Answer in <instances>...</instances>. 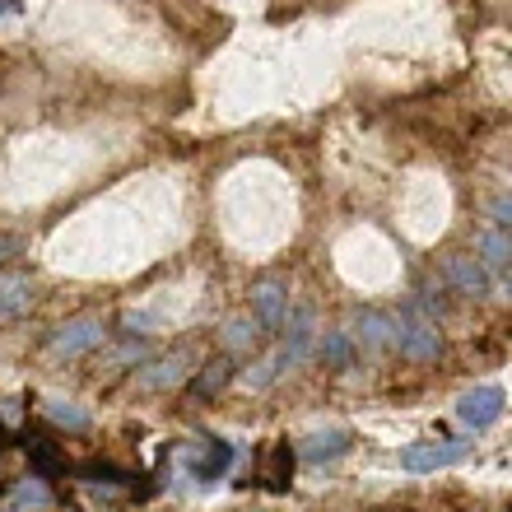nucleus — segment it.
Wrapping results in <instances>:
<instances>
[{"label":"nucleus","mask_w":512,"mask_h":512,"mask_svg":"<svg viewBox=\"0 0 512 512\" xmlns=\"http://www.w3.org/2000/svg\"><path fill=\"white\" fill-rule=\"evenodd\" d=\"M475 443H461V438H447V443H415L401 452V466L410 475H424V471H443V466H457V461L471 457Z\"/></svg>","instance_id":"obj_1"},{"label":"nucleus","mask_w":512,"mask_h":512,"mask_svg":"<svg viewBox=\"0 0 512 512\" xmlns=\"http://www.w3.org/2000/svg\"><path fill=\"white\" fill-rule=\"evenodd\" d=\"M103 345V317H75V322L56 326L52 340H47V350L56 359H75V354H89Z\"/></svg>","instance_id":"obj_2"},{"label":"nucleus","mask_w":512,"mask_h":512,"mask_svg":"<svg viewBox=\"0 0 512 512\" xmlns=\"http://www.w3.org/2000/svg\"><path fill=\"white\" fill-rule=\"evenodd\" d=\"M438 270H443V280L457 289L461 298H485L489 294V270L480 266V256L471 252H452L438 261Z\"/></svg>","instance_id":"obj_3"},{"label":"nucleus","mask_w":512,"mask_h":512,"mask_svg":"<svg viewBox=\"0 0 512 512\" xmlns=\"http://www.w3.org/2000/svg\"><path fill=\"white\" fill-rule=\"evenodd\" d=\"M284 345H280V368H298V364H308V354H312V340H317V317H312L308 308H298L284 317Z\"/></svg>","instance_id":"obj_4"},{"label":"nucleus","mask_w":512,"mask_h":512,"mask_svg":"<svg viewBox=\"0 0 512 512\" xmlns=\"http://www.w3.org/2000/svg\"><path fill=\"white\" fill-rule=\"evenodd\" d=\"M345 336L354 345H373V350H396L401 345V317H391V312H359L350 322Z\"/></svg>","instance_id":"obj_5"},{"label":"nucleus","mask_w":512,"mask_h":512,"mask_svg":"<svg viewBox=\"0 0 512 512\" xmlns=\"http://www.w3.org/2000/svg\"><path fill=\"white\" fill-rule=\"evenodd\" d=\"M457 419L466 424V429H489V424H499L503 419V387H475L466 391L457 401Z\"/></svg>","instance_id":"obj_6"},{"label":"nucleus","mask_w":512,"mask_h":512,"mask_svg":"<svg viewBox=\"0 0 512 512\" xmlns=\"http://www.w3.org/2000/svg\"><path fill=\"white\" fill-rule=\"evenodd\" d=\"M396 350H401L405 359H415V364L438 359V350H443L438 322H424V317H410V312H405V317H401V345H396Z\"/></svg>","instance_id":"obj_7"},{"label":"nucleus","mask_w":512,"mask_h":512,"mask_svg":"<svg viewBox=\"0 0 512 512\" xmlns=\"http://www.w3.org/2000/svg\"><path fill=\"white\" fill-rule=\"evenodd\" d=\"M252 317L266 326V331H280L284 317H289V289H284V280L252 284Z\"/></svg>","instance_id":"obj_8"},{"label":"nucleus","mask_w":512,"mask_h":512,"mask_svg":"<svg viewBox=\"0 0 512 512\" xmlns=\"http://www.w3.org/2000/svg\"><path fill=\"white\" fill-rule=\"evenodd\" d=\"M187 378H191V354L187 350H177V354H168V359H154V364L140 368V387L145 391H173Z\"/></svg>","instance_id":"obj_9"},{"label":"nucleus","mask_w":512,"mask_h":512,"mask_svg":"<svg viewBox=\"0 0 512 512\" xmlns=\"http://www.w3.org/2000/svg\"><path fill=\"white\" fill-rule=\"evenodd\" d=\"M33 308V275L24 270H5L0 275V322H14Z\"/></svg>","instance_id":"obj_10"},{"label":"nucleus","mask_w":512,"mask_h":512,"mask_svg":"<svg viewBox=\"0 0 512 512\" xmlns=\"http://www.w3.org/2000/svg\"><path fill=\"white\" fill-rule=\"evenodd\" d=\"M191 475L196 480H205V485H215V480H224L233 466V447L224 443V438H210V443H201V452H191Z\"/></svg>","instance_id":"obj_11"},{"label":"nucleus","mask_w":512,"mask_h":512,"mask_svg":"<svg viewBox=\"0 0 512 512\" xmlns=\"http://www.w3.org/2000/svg\"><path fill=\"white\" fill-rule=\"evenodd\" d=\"M350 447H354V433L350 429H326V433H312V438H303V447H298L294 457L312 461V466H322V461L345 457Z\"/></svg>","instance_id":"obj_12"},{"label":"nucleus","mask_w":512,"mask_h":512,"mask_svg":"<svg viewBox=\"0 0 512 512\" xmlns=\"http://www.w3.org/2000/svg\"><path fill=\"white\" fill-rule=\"evenodd\" d=\"M47 503H52V489H47V480H38V475H24V480L10 489V512H42Z\"/></svg>","instance_id":"obj_13"},{"label":"nucleus","mask_w":512,"mask_h":512,"mask_svg":"<svg viewBox=\"0 0 512 512\" xmlns=\"http://www.w3.org/2000/svg\"><path fill=\"white\" fill-rule=\"evenodd\" d=\"M229 382H233V359L229 354H219V359H210V364L196 373L191 387H196V396H215V391H224Z\"/></svg>","instance_id":"obj_14"},{"label":"nucleus","mask_w":512,"mask_h":512,"mask_svg":"<svg viewBox=\"0 0 512 512\" xmlns=\"http://www.w3.org/2000/svg\"><path fill=\"white\" fill-rule=\"evenodd\" d=\"M512 261V238L508 229H489L485 238H480V266L485 270H503Z\"/></svg>","instance_id":"obj_15"},{"label":"nucleus","mask_w":512,"mask_h":512,"mask_svg":"<svg viewBox=\"0 0 512 512\" xmlns=\"http://www.w3.org/2000/svg\"><path fill=\"white\" fill-rule=\"evenodd\" d=\"M289 475H294V447L275 443L266 457V475H261V480H266L270 489H289Z\"/></svg>","instance_id":"obj_16"},{"label":"nucleus","mask_w":512,"mask_h":512,"mask_svg":"<svg viewBox=\"0 0 512 512\" xmlns=\"http://www.w3.org/2000/svg\"><path fill=\"white\" fill-rule=\"evenodd\" d=\"M317 354L326 359V368H350L354 364V340L345 336V331H326V336L317 340Z\"/></svg>","instance_id":"obj_17"},{"label":"nucleus","mask_w":512,"mask_h":512,"mask_svg":"<svg viewBox=\"0 0 512 512\" xmlns=\"http://www.w3.org/2000/svg\"><path fill=\"white\" fill-rule=\"evenodd\" d=\"M256 340H261V322L256 317H233L224 326V345L229 350H256Z\"/></svg>","instance_id":"obj_18"},{"label":"nucleus","mask_w":512,"mask_h":512,"mask_svg":"<svg viewBox=\"0 0 512 512\" xmlns=\"http://www.w3.org/2000/svg\"><path fill=\"white\" fill-rule=\"evenodd\" d=\"M42 410H47V419H52V424H61L66 433H84V429H89V415H84L75 401H47Z\"/></svg>","instance_id":"obj_19"},{"label":"nucleus","mask_w":512,"mask_h":512,"mask_svg":"<svg viewBox=\"0 0 512 512\" xmlns=\"http://www.w3.org/2000/svg\"><path fill=\"white\" fill-rule=\"evenodd\" d=\"M24 447H28V461H33L42 475H61V461H56V452L42 443V438H28Z\"/></svg>","instance_id":"obj_20"},{"label":"nucleus","mask_w":512,"mask_h":512,"mask_svg":"<svg viewBox=\"0 0 512 512\" xmlns=\"http://www.w3.org/2000/svg\"><path fill=\"white\" fill-rule=\"evenodd\" d=\"M275 373H280V359H275V354H270V359H261V364L256 368H247V387L252 391H261V387H270V382H275Z\"/></svg>","instance_id":"obj_21"},{"label":"nucleus","mask_w":512,"mask_h":512,"mask_svg":"<svg viewBox=\"0 0 512 512\" xmlns=\"http://www.w3.org/2000/svg\"><path fill=\"white\" fill-rule=\"evenodd\" d=\"M84 480H89V485H126V480H131V475H122V471H112V466H84Z\"/></svg>","instance_id":"obj_22"},{"label":"nucleus","mask_w":512,"mask_h":512,"mask_svg":"<svg viewBox=\"0 0 512 512\" xmlns=\"http://www.w3.org/2000/svg\"><path fill=\"white\" fill-rule=\"evenodd\" d=\"M108 364H145V345H140V340H131V345H117V350L108 354Z\"/></svg>","instance_id":"obj_23"},{"label":"nucleus","mask_w":512,"mask_h":512,"mask_svg":"<svg viewBox=\"0 0 512 512\" xmlns=\"http://www.w3.org/2000/svg\"><path fill=\"white\" fill-rule=\"evenodd\" d=\"M126 331H131V336H145V331H154V317H149V312H126Z\"/></svg>","instance_id":"obj_24"},{"label":"nucleus","mask_w":512,"mask_h":512,"mask_svg":"<svg viewBox=\"0 0 512 512\" xmlns=\"http://www.w3.org/2000/svg\"><path fill=\"white\" fill-rule=\"evenodd\" d=\"M508 224H512V201L499 196V201H494V229H508Z\"/></svg>","instance_id":"obj_25"},{"label":"nucleus","mask_w":512,"mask_h":512,"mask_svg":"<svg viewBox=\"0 0 512 512\" xmlns=\"http://www.w3.org/2000/svg\"><path fill=\"white\" fill-rule=\"evenodd\" d=\"M19 252V238H10V233H0V261H5V256H14Z\"/></svg>","instance_id":"obj_26"},{"label":"nucleus","mask_w":512,"mask_h":512,"mask_svg":"<svg viewBox=\"0 0 512 512\" xmlns=\"http://www.w3.org/2000/svg\"><path fill=\"white\" fill-rule=\"evenodd\" d=\"M19 10V0H0V19H5V14H14Z\"/></svg>","instance_id":"obj_27"}]
</instances>
